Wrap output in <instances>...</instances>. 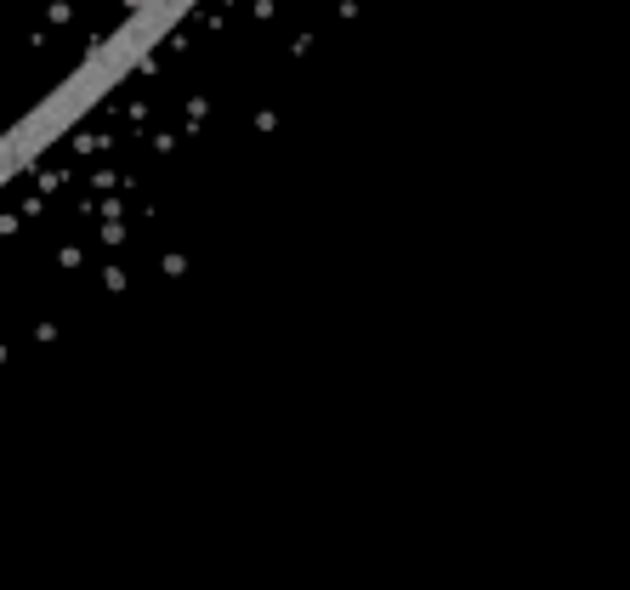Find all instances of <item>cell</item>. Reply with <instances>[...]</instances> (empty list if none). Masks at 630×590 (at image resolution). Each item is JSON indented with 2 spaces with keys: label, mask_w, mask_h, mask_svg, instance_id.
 I'll list each match as a JSON object with an SVG mask.
<instances>
[]
</instances>
